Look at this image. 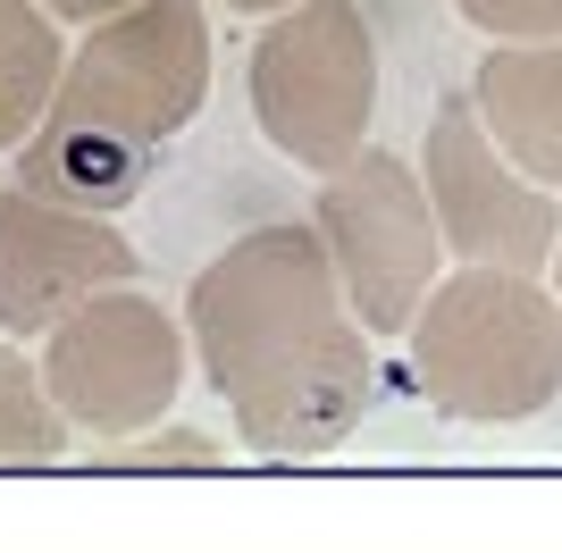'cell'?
<instances>
[{
  "mask_svg": "<svg viewBox=\"0 0 562 553\" xmlns=\"http://www.w3.org/2000/svg\"><path fill=\"white\" fill-rule=\"evenodd\" d=\"M193 369L260 461H319L361 437L378 394L370 327L352 319L336 252L311 218L235 235L186 285Z\"/></svg>",
  "mask_w": 562,
  "mask_h": 553,
  "instance_id": "1",
  "label": "cell"
},
{
  "mask_svg": "<svg viewBox=\"0 0 562 553\" xmlns=\"http://www.w3.org/2000/svg\"><path fill=\"white\" fill-rule=\"evenodd\" d=\"M428 411L453 428H520L562 403V294L538 269L453 260L403 336Z\"/></svg>",
  "mask_w": 562,
  "mask_h": 553,
  "instance_id": "2",
  "label": "cell"
},
{
  "mask_svg": "<svg viewBox=\"0 0 562 553\" xmlns=\"http://www.w3.org/2000/svg\"><path fill=\"white\" fill-rule=\"evenodd\" d=\"M244 101L278 160H294L303 177H336L378 117V43L361 0H294L260 18Z\"/></svg>",
  "mask_w": 562,
  "mask_h": 553,
  "instance_id": "3",
  "label": "cell"
},
{
  "mask_svg": "<svg viewBox=\"0 0 562 553\" xmlns=\"http://www.w3.org/2000/svg\"><path fill=\"white\" fill-rule=\"evenodd\" d=\"M311 227L328 235L352 319L370 327L378 345H403L412 319H420V302L437 294V276L453 269L420 160L361 143L336 177H319V193H311Z\"/></svg>",
  "mask_w": 562,
  "mask_h": 553,
  "instance_id": "4",
  "label": "cell"
},
{
  "mask_svg": "<svg viewBox=\"0 0 562 553\" xmlns=\"http://www.w3.org/2000/svg\"><path fill=\"white\" fill-rule=\"evenodd\" d=\"M34 352H43V377L59 394V411L76 419V437H93V444L168 419L177 394L193 386V327L143 276L76 302Z\"/></svg>",
  "mask_w": 562,
  "mask_h": 553,
  "instance_id": "5",
  "label": "cell"
},
{
  "mask_svg": "<svg viewBox=\"0 0 562 553\" xmlns=\"http://www.w3.org/2000/svg\"><path fill=\"white\" fill-rule=\"evenodd\" d=\"M211 0H135L101 25H76L68 50V84L50 110L110 126L126 143H168L211 110Z\"/></svg>",
  "mask_w": 562,
  "mask_h": 553,
  "instance_id": "6",
  "label": "cell"
},
{
  "mask_svg": "<svg viewBox=\"0 0 562 553\" xmlns=\"http://www.w3.org/2000/svg\"><path fill=\"white\" fill-rule=\"evenodd\" d=\"M420 177L428 202H437V227H446L453 260H479V269H554L562 252V184L529 177V168L495 143V126L479 117L470 92H446L437 117L420 135Z\"/></svg>",
  "mask_w": 562,
  "mask_h": 553,
  "instance_id": "7",
  "label": "cell"
},
{
  "mask_svg": "<svg viewBox=\"0 0 562 553\" xmlns=\"http://www.w3.org/2000/svg\"><path fill=\"white\" fill-rule=\"evenodd\" d=\"M143 276L135 244L117 235L101 210H68L34 193V184H0V336L43 345L76 302H93L101 285Z\"/></svg>",
  "mask_w": 562,
  "mask_h": 553,
  "instance_id": "8",
  "label": "cell"
},
{
  "mask_svg": "<svg viewBox=\"0 0 562 553\" xmlns=\"http://www.w3.org/2000/svg\"><path fill=\"white\" fill-rule=\"evenodd\" d=\"M9 177L34 184V193H50V202H68V210H101V218H117V210H135L143 193H151L160 151L110 135V126H85V117H68V110H50L43 126L9 151Z\"/></svg>",
  "mask_w": 562,
  "mask_h": 553,
  "instance_id": "9",
  "label": "cell"
},
{
  "mask_svg": "<svg viewBox=\"0 0 562 553\" xmlns=\"http://www.w3.org/2000/svg\"><path fill=\"white\" fill-rule=\"evenodd\" d=\"M470 101L529 177L562 184V34L554 43H495L470 76Z\"/></svg>",
  "mask_w": 562,
  "mask_h": 553,
  "instance_id": "10",
  "label": "cell"
},
{
  "mask_svg": "<svg viewBox=\"0 0 562 553\" xmlns=\"http://www.w3.org/2000/svg\"><path fill=\"white\" fill-rule=\"evenodd\" d=\"M68 50L76 25L50 0H0V160L50 117L59 84H68Z\"/></svg>",
  "mask_w": 562,
  "mask_h": 553,
  "instance_id": "11",
  "label": "cell"
},
{
  "mask_svg": "<svg viewBox=\"0 0 562 553\" xmlns=\"http://www.w3.org/2000/svg\"><path fill=\"white\" fill-rule=\"evenodd\" d=\"M76 453V419L43 377V352L0 336V470H50Z\"/></svg>",
  "mask_w": 562,
  "mask_h": 553,
  "instance_id": "12",
  "label": "cell"
},
{
  "mask_svg": "<svg viewBox=\"0 0 562 553\" xmlns=\"http://www.w3.org/2000/svg\"><path fill=\"white\" fill-rule=\"evenodd\" d=\"M235 444H218L211 428H177V419H151V428H135V437H110L93 444L101 470H227Z\"/></svg>",
  "mask_w": 562,
  "mask_h": 553,
  "instance_id": "13",
  "label": "cell"
},
{
  "mask_svg": "<svg viewBox=\"0 0 562 553\" xmlns=\"http://www.w3.org/2000/svg\"><path fill=\"white\" fill-rule=\"evenodd\" d=\"M453 18H462L479 43H554L562 0H453Z\"/></svg>",
  "mask_w": 562,
  "mask_h": 553,
  "instance_id": "14",
  "label": "cell"
},
{
  "mask_svg": "<svg viewBox=\"0 0 562 553\" xmlns=\"http://www.w3.org/2000/svg\"><path fill=\"white\" fill-rule=\"evenodd\" d=\"M68 25H101V18H117V9H135V0H50Z\"/></svg>",
  "mask_w": 562,
  "mask_h": 553,
  "instance_id": "15",
  "label": "cell"
},
{
  "mask_svg": "<svg viewBox=\"0 0 562 553\" xmlns=\"http://www.w3.org/2000/svg\"><path fill=\"white\" fill-rule=\"evenodd\" d=\"M218 9H227V18H252V25H260V18H278V9H294V0H218Z\"/></svg>",
  "mask_w": 562,
  "mask_h": 553,
  "instance_id": "16",
  "label": "cell"
},
{
  "mask_svg": "<svg viewBox=\"0 0 562 553\" xmlns=\"http://www.w3.org/2000/svg\"><path fill=\"white\" fill-rule=\"evenodd\" d=\"M546 276H554V294H562V252H554V269H546Z\"/></svg>",
  "mask_w": 562,
  "mask_h": 553,
  "instance_id": "17",
  "label": "cell"
}]
</instances>
